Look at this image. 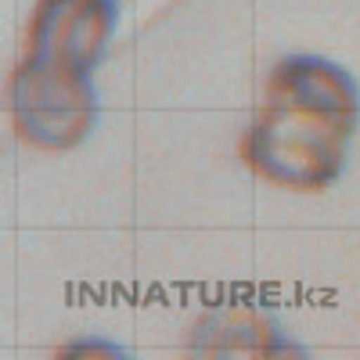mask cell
<instances>
[{
	"label": "cell",
	"mask_w": 360,
	"mask_h": 360,
	"mask_svg": "<svg viewBox=\"0 0 360 360\" xmlns=\"http://www.w3.org/2000/svg\"><path fill=\"white\" fill-rule=\"evenodd\" d=\"M115 29V0H40L29 51L11 76L8 108L22 141L62 152L79 144L98 115L90 69Z\"/></svg>",
	"instance_id": "6da1fadb"
},
{
	"label": "cell",
	"mask_w": 360,
	"mask_h": 360,
	"mask_svg": "<svg viewBox=\"0 0 360 360\" xmlns=\"http://www.w3.org/2000/svg\"><path fill=\"white\" fill-rule=\"evenodd\" d=\"M356 86L324 58H285L266 79V98L245 137L249 166L278 188L321 191L346 162L356 130Z\"/></svg>",
	"instance_id": "7a4b0ae2"
},
{
	"label": "cell",
	"mask_w": 360,
	"mask_h": 360,
	"mask_svg": "<svg viewBox=\"0 0 360 360\" xmlns=\"http://www.w3.org/2000/svg\"><path fill=\"white\" fill-rule=\"evenodd\" d=\"M191 353L202 356H288V342L274 332L263 314L245 307H227L217 314H205L195 324Z\"/></svg>",
	"instance_id": "3957f363"
}]
</instances>
